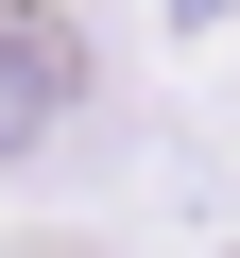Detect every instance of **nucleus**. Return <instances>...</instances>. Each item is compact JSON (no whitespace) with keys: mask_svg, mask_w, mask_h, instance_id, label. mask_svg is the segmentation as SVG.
Returning <instances> with one entry per match:
<instances>
[{"mask_svg":"<svg viewBox=\"0 0 240 258\" xmlns=\"http://www.w3.org/2000/svg\"><path fill=\"white\" fill-rule=\"evenodd\" d=\"M86 86H103V52L69 0H0V155H52L86 120Z\"/></svg>","mask_w":240,"mask_h":258,"instance_id":"f257e3e1","label":"nucleus"}]
</instances>
